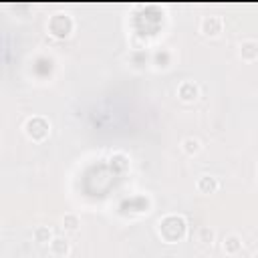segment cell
Listing matches in <instances>:
<instances>
[{"instance_id":"obj_1","label":"cell","mask_w":258,"mask_h":258,"mask_svg":"<svg viewBox=\"0 0 258 258\" xmlns=\"http://www.w3.org/2000/svg\"><path fill=\"white\" fill-rule=\"evenodd\" d=\"M187 222L179 214H167L157 222V234L165 244H177L185 238Z\"/></svg>"},{"instance_id":"obj_2","label":"cell","mask_w":258,"mask_h":258,"mask_svg":"<svg viewBox=\"0 0 258 258\" xmlns=\"http://www.w3.org/2000/svg\"><path fill=\"white\" fill-rule=\"evenodd\" d=\"M24 133H26V137L28 139H32V141H42V139H46V135L50 133V125H48V121L44 119V117H30V119H26V123H24Z\"/></svg>"},{"instance_id":"obj_3","label":"cell","mask_w":258,"mask_h":258,"mask_svg":"<svg viewBox=\"0 0 258 258\" xmlns=\"http://www.w3.org/2000/svg\"><path fill=\"white\" fill-rule=\"evenodd\" d=\"M73 28H75V22L67 14H54L48 20V32L56 38H67L73 32Z\"/></svg>"},{"instance_id":"obj_4","label":"cell","mask_w":258,"mask_h":258,"mask_svg":"<svg viewBox=\"0 0 258 258\" xmlns=\"http://www.w3.org/2000/svg\"><path fill=\"white\" fill-rule=\"evenodd\" d=\"M222 28H224V22H222V18L220 16H216V14H206V16H202V20H200V30H202V34H206V36H218L220 32H222Z\"/></svg>"},{"instance_id":"obj_5","label":"cell","mask_w":258,"mask_h":258,"mask_svg":"<svg viewBox=\"0 0 258 258\" xmlns=\"http://www.w3.org/2000/svg\"><path fill=\"white\" fill-rule=\"evenodd\" d=\"M177 97H179V101H183V103H194V101L200 97V87H198L194 81H183V83L177 87Z\"/></svg>"},{"instance_id":"obj_6","label":"cell","mask_w":258,"mask_h":258,"mask_svg":"<svg viewBox=\"0 0 258 258\" xmlns=\"http://www.w3.org/2000/svg\"><path fill=\"white\" fill-rule=\"evenodd\" d=\"M240 58L246 62H254L258 58V42L254 38H246L240 44Z\"/></svg>"},{"instance_id":"obj_7","label":"cell","mask_w":258,"mask_h":258,"mask_svg":"<svg viewBox=\"0 0 258 258\" xmlns=\"http://www.w3.org/2000/svg\"><path fill=\"white\" fill-rule=\"evenodd\" d=\"M196 187H198L200 194H216L218 187H220V181L214 175H200L198 181H196Z\"/></svg>"},{"instance_id":"obj_8","label":"cell","mask_w":258,"mask_h":258,"mask_svg":"<svg viewBox=\"0 0 258 258\" xmlns=\"http://www.w3.org/2000/svg\"><path fill=\"white\" fill-rule=\"evenodd\" d=\"M48 248H50L52 256H69L71 254V242L67 238H62V236H54L48 242Z\"/></svg>"},{"instance_id":"obj_9","label":"cell","mask_w":258,"mask_h":258,"mask_svg":"<svg viewBox=\"0 0 258 258\" xmlns=\"http://www.w3.org/2000/svg\"><path fill=\"white\" fill-rule=\"evenodd\" d=\"M222 250L228 254V256H236L240 250H242V238L238 234H228L224 240H222Z\"/></svg>"},{"instance_id":"obj_10","label":"cell","mask_w":258,"mask_h":258,"mask_svg":"<svg viewBox=\"0 0 258 258\" xmlns=\"http://www.w3.org/2000/svg\"><path fill=\"white\" fill-rule=\"evenodd\" d=\"M181 151H183L185 155L194 157V155H198V153L202 151V141H200L198 137L189 135V137H185V139L181 141Z\"/></svg>"},{"instance_id":"obj_11","label":"cell","mask_w":258,"mask_h":258,"mask_svg":"<svg viewBox=\"0 0 258 258\" xmlns=\"http://www.w3.org/2000/svg\"><path fill=\"white\" fill-rule=\"evenodd\" d=\"M32 238H34L36 244H48L54 238V234H52V230L48 226H36L32 230Z\"/></svg>"},{"instance_id":"obj_12","label":"cell","mask_w":258,"mask_h":258,"mask_svg":"<svg viewBox=\"0 0 258 258\" xmlns=\"http://www.w3.org/2000/svg\"><path fill=\"white\" fill-rule=\"evenodd\" d=\"M109 161H111V167L117 169V171L129 169V157H127V153H123V151H115V153L109 157Z\"/></svg>"},{"instance_id":"obj_13","label":"cell","mask_w":258,"mask_h":258,"mask_svg":"<svg viewBox=\"0 0 258 258\" xmlns=\"http://www.w3.org/2000/svg\"><path fill=\"white\" fill-rule=\"evenodd\" d=\"M171 58H173V54L167 48H161V50H155L153 52V64H157V67H169L171 64Z\"/></svg>"},{"instance_id":"obj_14","label":"cell","mask_w":258,"mask_h":258,"mask_svg":"<svg viewBox=\"0 0 258 258\" xmlns=\"http://www.w3.org/2000/svg\"><path fill=\"white\" fill-rule=\"evenodd\" d=\"M198 240H200L202 244H206V246H212V244L216 242V232H214L210 226H202V228L198 230Z\"/></svg>"},{"instance_id":"obj_15","label":"cell","mask_w":258,"mask_h":258,"mask_svg":"<svg viewBox=\"0 0 258 258\" xmlns=\"http://www.w3.org/2000/svg\"><path fill=\"white\" fill-rule=\"evenodd\" d=\"M79 226H81V220H79L77 214H64V216H62V230H67V232H77Z\"/></svg>"}]
</instances>
